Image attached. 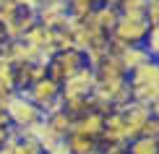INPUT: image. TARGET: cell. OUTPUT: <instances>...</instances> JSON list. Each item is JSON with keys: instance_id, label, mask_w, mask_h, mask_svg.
<instances>
[{"instance_id": "cell-9", "label": "cell", "mask_w": 159, "mask_h": 154, "mask_svg": "<svg viewBox=\"0 0 159 154\" xmlns=\"http://www.w3.org/2000/svg\"><path fill=\"white\" fill-rule=\"evenodd\" d=\"M52 60H55V63L63 68L65 78H68V76H73L76 71H81L84 65H86L84 52H81V50H76V47H73V50H63V52H57V55L52 58Z\"/></svg>"}, {"instance_id": "cell-37", "label": "cell", "mask_w": 159, "mask_h": 154, "mask_svg": "<svg viewBox=\"0 0 159 154\" xmlns=\"http://www.w3.org/2000/svg\"><path fill=\"white\" fill-rule=\"evenodd\" d=\"M86 154H104V152H102V146H99V149H94V152H86Z\"/></svg>"}, {"instance_id": "cell-27", "label": "cell", "mask_w": 159, "mask_h": 154, "mask_svg": "<svg viewBox=\"0 0 159 154\" xmlns=\"http://www.w3.org/2000/svg\"><path fill=\"white\" fill-rule=\"evenodd\" d=\"M143 18L149 24H159V0H146V11H143Z\"/></svg>"}, {"instance_id": "cell-26", "label": "cell", "mask_w": 159, "mask_h": 154, "mask_svg": "<svg viewBox=\"0 0 159 154\" xmlns=\"http://www.w3.org/2000/svg\"><path fill=\"white\" fill-rule=\"evenodd\" d=\"M141 136L157 138V141H159V118L157 115H149V120L143 123V128H141Z\"/></svg>"}, {"instance_id": "cell-14", "label": "cell", "mask_w": 159, "mask_h": 154, "mask_svg": "<svg viewBox=\"0 0 159 154\" xmlns=\"http://www.w3.org/2000/svg\"><path fill=\"white\" fill-rule=\"evenodd\" d=\"M26 44H31V47H37V50H42V47H47V42H50V29L47 26H42V24H34L31 26L29 31H26V34L21 37Z\"/></svg>"}, {"instance_id": "cell-25", "label": "cell", "mask_w": 159, "mask_h": 154, "mask_svg": "<svg viewBox=\"0 0 159 154\" xmlns=\"http://www.w3.org/2000/svg\"><path fill=\"white\" fill-rule=\"evenodd\" d=\"M26 71H29V81H42V78H47V63H29L26 65ZM29 84V86H31Z\"/></svg>"}, {"instance_id": "cell-1", "label": "cell", "mask_w": 159, "mask_h": 154, "mask_svg": "<svg viewBox=\"0 0 159 154\" xmlns=\"http://www.w3.org/2000/svg\"><path fill=\"white\" fill-rule=\"evenodd\" d=\"M5 112H8V125H16V128H26V125H31V123L44 118L42 110L26 94H21V91H13L11 94V99L5 102Z\"/></svg>"}, {"instance_id": "cell-31", "label": "cell", "mask_w": 159, "mask_h": 154, "mask_svg": "<svg viewBox=\"0 0 159 154\" xmlns=\"http://www.w3.org/2000/svg\"><path fill=\"white\" fill-rule=\"evenodd\" d=\"M11 94H13V89H3V86H0V107H5V102L11 99Z\"/></svg>"}, {"instance_id": "cell-15", "label": "cell", "mask_w": 159, "mask_h": 154, "mask_svg": "<svg viewBox=\"0 0 159 154\" xmlns=\"http://www.w3.org/2000/svg\"><path fill=\"white\" fill-rule=\"evenodd\" d=\"M130 99L151 107L159 102V86H130Z\"/></svg>"}, {"instance_id": "cell-32", "label": "cell", "mask_w": 159, "mask_h": 154, "mask_svg": "<svg viewBox=\"0 0 159 154\" xmlns=\"http://www.w3.org/2000/svg\"><path fill=\"white\" fill-rule=\"evenodd\" d=\"M8 144V125H0V146Z\"/></svg>"}, {"instance_id": "cell-10", "label": "cell", "mask_w": 159, "mask_h": 154, "mask_svg": "<svg viewBox=\"0 0 159 154\" xmlns=\"http://www.w3.org/2000/svg\"><path fill=\"white\" fill-rule=\"evenodd\" d=\"M99 81H112V78H128V71L123 68L120 58H112V55H104V60L94 68Z\"/></svg>"}, {"instance_id": "cell-16", "label": "cell", "mask_w": 159, "mask_h": 154, "mask_svg": "<svg viewBox=\"0 0 159 154\" xmlns=\"http://www.w3.org/2000/svg\"><path fill=\"white\" fill-rule=\"evenodd\" d=\"M63 107L70 118H81L84 112L91 110V102L89 97H63Z\"/></svg>"}, {"instance_id": "cell-24", "label": "cell", "mask_w": 159, "mask_h": 154, "mask_svg": "<svg viewBox=\"0 0 159 154\" xmlns=\"http://www.w3.org/2000/svg\"><path fill=\"white\" fill-rule=\"evenodd\" d=\"M16 16H18V5L13 3V0H3V3H0V26L11 24Z\"/></svg>"}, {"instance_id": "cell-36", "label": "cell", "mask_w": 159, "mask_h": 154, "mask_svg": "<svg viewBox=\"0 0 159 154\" xmlns=\"http://www.w3.org/2000/svg\"><path fill=\"white\" fill-rule=\"evenodd\" d=\"M115 3H117V0H102L99 5H115Z\"/></svg>"}, {"instance_id": "cell-19", "label": "cell", "mask_w": 159, "mask_h": 154, "mask_svg": "<svg viewBox=\"0 0 159 154\" xmlns=\"http://www.w3.org/2000/svg\"><path fill=\"white\" fill-rule=\"evenodd\" d=\"M143 50L149 52L151 60H159V24H149V31L143 37Z\"/></svg>"}, {"instance_id": "cell-21", "label": "cell", "mask_w": 159, "mask_h": 154, "mask_svg": "<svg viewBox=\"0 0 159 154\" xmlns=\"http://www.w3.org/2000/svg\"><path fill=\"white\" fill-rule=\"evenodd\" d=\"M65 136H60V133H57L55 128H50L47 125V120H44V128L39 131V136H37V141H39V146H42V152H50L52 146H55L57 141H63Z\"/></svg>"}, {"instance_id": "cell-6", "label": "cell", "mask_w": 159, "mask_h": 154, "mask_svg": "<svg viewBox=\"0 0 159 154\" xmlns=\"http://www.w3.org/2000/svg\"><path fill=\"white\" fill-rule=\"evenodd\" d=\"M21 94H26L34 102L39 110H44L47 105H52L55 99H60L63 94H60V84L57 81H52V78H42V81H34L29 86V89H24Z\"/></svg>"}, {"instance_id": "cell-2", "label": "cell", "mask_w": 159, "mask_h": 154, "mask_svg": "<svg viewBox=\"0 0 159 154\" xmlns=\"http://www.w3.org/2000/svg\"><path fill=\"white\" fill-rule=\"evenodd\" d=\"M146 31H149V21L143 16H120L112 29V37L123 39L128 44H141Z\"/></svg>"}, {"instance_id": "cell-5", "label": "cell", "mask_w": 159, "mask_h": 154, "mask_svg": "<svg viewBox=\"0 0 159 154\" xmlns=\"http://www.w3.org/2000/svg\"><path fill=\"white\" fill-rule=\"evenodd\" d=\"M117 110H120L123 118H125V131H128V138H130V141H133L136 136H141L143 123H146L149 115H151V107L130 99V102H125L123 107H117ZM130 141H128V144H130Z\"/></svg>"}, {"instance_id": "cell-28", "label": "cell", "mask_w": 159, "mask_h": 154, "mask_svg": "<svg viewBox=\"0 0 159 154\" xmlns=\"http://www.w3.org/2000/svg\"><path fill=\"white\" fill-rule=\"evenodd\" d=\"M13 3L18 5V11H34L37 13V8H39L42 0H13Z\"/></svg>"}, {"instance_id": "cell-34", "label": "cell", "mask_w": 159, "mask_h": 154, "mask_svg": "<svg viewBox=\"0 0 159 154\" xmlns=\"http://www.w3.org/2000/svg\"><path fill=\"white\" fill-rule=\"evenodd\" d=\"M0 154H13V146H8V144L0 146Z\"/></svg>"}, {"instance_id": "cell-40", "label": "cell", "mask_w": 159, "mask_h": 154, "mask_svg": "<svg viewBox=\"0 0 159 154\" xmlns=\"http://www.w3.org/2000/svg\"><path fill=\"white\" fill-rule=\"evenodd\" d=\"M42 154H47V152H42Z\"/></svg>"}, {"instance_id": "cell-13", "label": "cell", "mask_w": 159, "mask_h": 154, "mask_svg": "<svg viewBox=\"0 0 159 154\" xmlns=\"http://www.w3.org/2000/svg\"><path fill=\"white\" fill-rule=\"evenodd\" d=\"M65 144L70 146V152H73V154H86V152L99 149V141H97V138L84 136V133H68V136H65Z\"/></svg>"}, {"instance_id": "cell-8", "label": "cell", "mask_w": 159, "mask_h": 154, "mask_svg": "<svg viewBox=\"0 0 159 154\" xmlns=\"http://www.w3.org/2000/svg\"><path fill=\"white\" fill-rule=\"evenodd\" d=\"M130 86H159V60H146L128 73Z\"/></svg>"}, {"instance_id": "cell-12", "label": "cell", "mask_w": 159, "mask_h": 154, "mask_svg": "<svg viewBox=\"0 0 159 154\" xmlns=\"http://www.w3.org/2000/svg\"><path fill=\"white\" fill-rule=\"evenodd\" d=\"M94 18H97L99 29H102L104 34H112L117 18H120V13H117L115 5H94Z\"/></svg>"}, {"instance_id": "cell-29", "label": "cell", "mask_w": 159, "mask_h": 154, "mask_svg": "<svg viewBox=\"0 0 159 154\" xmlns=\"http://www.w3.org/2000/svg\"><path fill=\"white\" fill-rule=\"evenodd\" d=\"M102 152L104 154H128V146L125 144H107V146H102Z\"/></svg>"}, {"instance_id": "cell-4", "label": "cell", "mask_w": 159, "mask_h": 154, "mask_svg": "<svg viewBox=\"0 0 159 154\" xmlns=\"http://www.w3.org/2000/svg\"><path fill=\"white\" fill-rule=\"evenodd\" d=\"M68 3L65 0H42L37 8V21L47 29H65L68 24Z\"/></svg>"}, {"instance_id": "cell-23", "label": "cell", "mask_w": 159, "mask_h": 154, "mask_svg": "<svg viewBox=\"0 0 159 154\" xmlns=\"http://www.w3.org/2000/svg\"><path fill=\"white\" fill-rule=\"evenodd\" d=\"M13 154H42V146H39L37 138H18L13 144Z\"/></svg>"}, {"instance_id": "cell-20", "label": "cell", "mask_w": 159, "mask_h": 154, "mask_svg": "<svg viewBox=\"0 0 159 154\" xmlns=\"http://www.w3.org/2000/svg\"><path fill=\"white\" fill-rule=\"evenodd\" d=\"M115 8L120 16H143L146 11V0H117Z\"/></svg>"}, {"instance_id": "cell-17", "label": "cell", "mask_w": 159, "mask_h": 154, "mask_svg": "<svg viewBox=\"0 0 159 154\" xmlns=\"http://www.w3.org/2000/svg\"><path fill=\"white\" fill-rule=\"evenodd\" d=\"M128 154H159V141L146 136H136L128 144Z\"/></svg>"}, {"instance_id": "cell-30", "label": "cell", "mask_w": 159, "mask_h": 154, "mask_svg": "<svg viewBox=\"0 0 159 154\" xmlns=\"http://www.w3.org/2000/svg\"><path fill=\"white\" fill-rule=\"evenodd\" d=\"M47 154H73V152H70V146L65 144V138H63V141H57V144L52 146V149H50Z\"/></svg>"}, {"instance_id": "cell-11", "label": "cell", "mask_w": 159, "mask_h": 154, "mask_svg": "<svg viewBox=\"0 0 159 154\" xmlns=\"http://www.w3.org/2000/svg\"><path fill=\"white\" fill-rule=\"evenodd\" d=\"M146 60H151V58H149V52L143 50V44H128V47L123 50V55H120V63H123V68L128 73L133 68H138L141 63H146Z\"/></svg>"}, {"instance_id": "cell-33", "label": "cell", "mask_w": 159, "mask_h": 154, "mask_svg": "<svg viewBox=\"0 0 159 154\" xmlns=\"http://www.w3.org/2000/svg\"><path fill=\"white\" fill-rule=\"evenodd\" d=\"M0 125H8V112H5V107H0Z\"/></svg>"}, {"instance_id": "cell-38", "label": "cell", "mask_w": 159, "mask_h": 154, "mask_svg": "<svg viewBox=\"0 0 159 154\" xmlns=\"http://www.w3.org/2000/svg\"><path fill=\"white\" fill-rule=\"evenodd\" d=\"M0 42H3V29H0Z\"/></svg>"}, {"instance_id": "cell-18", "label": "cell", "mask_w": 159, "mask_h": 154, "mask_svg": "<svg viewBox=\"0 0 159 154\" xmlns=\"http://www.w3.org/2000/svg\"><path fill=\"white\" fill-rule=\"evenodd\" d=\"M44 120H47V125H50V128H55L60 136H68V133H70V123H73V118L65 112V107H63L60 112H52V115H47Z\"/></svg>"}, {"instance_id": "cell-22", "label": "cell", "mask_w": 159, "mask_h": 154, "mask_svg": "<svg viewBox=\"0 0 159 154\" xmlns=\"http://www.w3.org/2000/svg\"><path fill=\"white\" fill-rule=\"evenodd\" d=\"M0 86L16 91V68H13L8 60H3V58H0Z\"/></svg>"}, {"instance_id": "cell-3", "label": "cell", "mask_w": 159, "mask_h": 154, "mask_svg": "<svg viewBox=\"0 0 159 154\" xmlns=\"http://www.w3.org/2000/svg\"><path fill=\"white\" fill-rule=\"evenodd\" d=\"M97 86V73L94 68L84 65L81 71H76L73 76H68L65 81L60 84V94L63 97H89Z\"/></svg>"}, {"instance_id": "cell-39", "label": "cell", "mask_w": 159, "mask_h": 154, "mask_svg": "<svg viewBox=\"0 0 159 154\" xmlns=\"http://www.w3.org/2000/svg\"><path fill=\"white\" fill-rule=\"evenodd\" d=\"M65 3H73V0H65Z\"/></svg>"}, {"instance_id": "cell-35", "label": "cell", "mask_w": 159, "mask_h": 154, "mask_svg": "<svg viewBox=\"0 0 159 154\" xmlns=\"http://www.w3.org/2000/svg\"><path fill=\"white\" fill-rule=\"evenodd\" d=\"M151 115H157V118H159V102H157V105H151Z\"/></svg>"}, {"instance_id": "cell-7", "label": "cell", "mask_w": 159, "mask_h": 154, "mask_svg": "<svg viewBox=\"0 0 159 154\" xmlns=\"http://www.w3.org/2000/svg\"><path fill=\"white\" fill-rule=\"evenodd\" d=\"M102 128H104V115L97 110L84 112L81 118H73V123H70V133H84V136H91L97 141L102 136Z\"/></svg>"}, {"instance_id": "cell-41", "label": "cell", "mask_w": 159, "mask_h": 154, "mask_svg": "<svg viewBox=\"0 0 159 154\" xmlns=\"http://www.w3.org/2000/svg\"><path fill=\"white\" fill-rule=\"evenodd\" d=\"M0 3H3V0H0Z\"/></svg>"}]
</instances>
